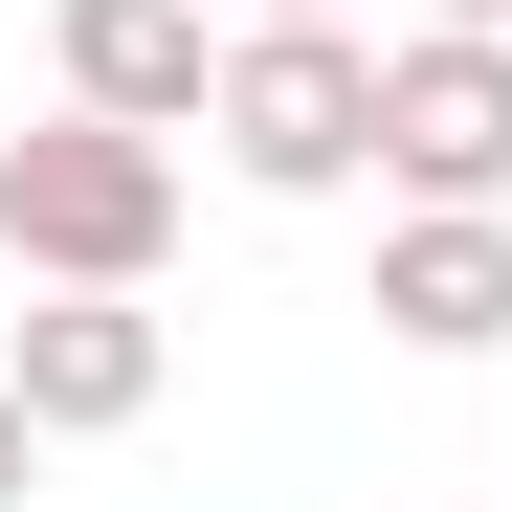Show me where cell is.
Masks as SVG:
<instances>
[{
	"label": "cell",
	"mask_w": 512,
	"mask_h": 512,
	"mask_svg": "<svg viewBox=\"0 0 512 512\" xmlns=\"http://www.w3.org/2000/svg\"><path fill=\"white\" fill-rule=\"evenodd\" d=\"M45 67H67L90 112L201 134V112H223V0H45Z\"/></svg>",
	"instance_id": "6"
},
{
	"label": "cell",
	"mask_w": 512,
	"mask_h": 512,
	"mask_svg": "<svg viewBox=\"0 0 512 512\" xmlns=\"http://www.w3.org/2000/svg\"><path fill=\"white\" fill-rule=\"evenodd\" d=\"M0 379L45 401V446H112V423H156L179 334H156V290H23L0 312Z\"/></svg>",
	"instance_id": "4"
},
{
	"label": "cell",
	"mask_w": 512,
	"mask_h": 512,
	"mask_svg": "<svg viewBox=\"0 0 512 512\" xmlns=\"http://www.w3.org/2000/svg\"><path fill=\"white\" fill-rule=\"evenodd\" d=\"M223 23H357V0H223Z\"/></svg>",
	"instance_id": "8"
},
{
	"label": "cell",
	"mask_w": 512,
	"mask_h": 512,
	"mask_svg": "<svg viewBox=\"0 0 512 512\" xmlns=\"http://www.w3.org/2000/svg\"><path fill=\"white\" fill-rule=\"evenodd\" d=\"M379 201H512V23L379 45Z\"/></svg>",
	"instance_id": "3"
},
{
	"label": "cell",
	"mask_w": 512,
	"mask_h": 512,
	"mask_svg": "<svg viewBox=\"0 0 512 512\" xmlns=\"http://www.w3.org/2000/svg\"><path fill=\"white\" fill-rule=\"evenodd\" d=\"M0 268L23 290H156L179 268V134L67 90L45 134H0Z\"/></svg>",
	"instance_id": "1"
},
{
	"label": "cell",
	"mask_w": 512,
	"mask_h": 512,
	"mask_svg": "<svg viewBox=\"0 0 512 512\" xmlns=\"http://www.w3.org/2000/svg\"><path fill=\"white\" fill-rule=\"evenodd\" d=\"M379 334L401 357H512V201H401L379 223Z\"/></svg>",
	"instance_id": "5"
},
{
	"label": "cell",
	"mask_w": 512,
	"mask_h": 512,
	"mask_svg": "<svg viewBox=\"0 0 512 512\" xmlns=\"http://www.w3.org/2000/svg\"><path fill=\"white\" fill-rule=\"evenodd\" d=\"M23 490H45V401L0 379V512H23Z\"/></svg>",
	"instance_id": "7"
},
{
	"label": "cell",
	"mask_w": 512,
	"mask_h": 512,
	"mask_svg": "<svg viewBox=\"0 0 512 512\" xmlns=\"http://www.w3.org/2000/svg\"><path fill=\"white\" fill-rule=\"evenodd\" d=\"M401 23H512V0H401Z\"/></svg>",
	"instance_id": "9"
},
{
	"label": "cell",
	"mask_w": 512,
	"mask_h": 512,
	"mask_svg": "<svg viewBox=\"0 0 512 512\" xmlns=\"http://www.w3.org/2000/svg\"><path fill=\"white\" fill-rule=\"evenodd\" d=\"M223 179L245 201H357L379 179V45L357 23H223Z\"/></svg>",
	"instance_id": "2"
}]
</instances>
